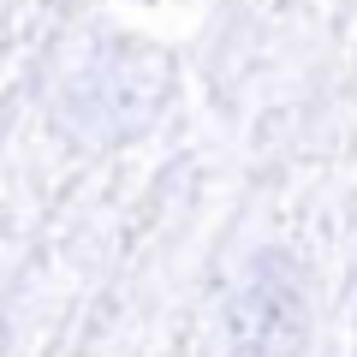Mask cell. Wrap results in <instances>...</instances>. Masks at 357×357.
Instances as JSON below:
<instances>
[{"label": "cell", "instance_id": "1", "mask_svg": "<svg viewBox=\"0 0 357 357\" xmlns=\"http://www.w3.org/2000/svg\"><path fill=\"white\" fill-rule=\"evenodd\" d=\"M173 96V60L149 42L107 36L77 54L54 84V126L84 149L137 143Z\"/></svg>", "mask_w": 357, "mask_h": 357}, {"label": "cell", "instance_id": "2", "mask_svg": "<svg viewBox=\"0 0 357 357\" xmlns=\"http://www.w3.org/2000/svg\"><path fill=\"white\" fill-rule=\"evenodd\" d=\"M220 333L232 357H304L310 345V286L292 250L244 256L220 304Z\"/></svg>", "mask_w": 357, "mask_h": 357}]
</instances>
